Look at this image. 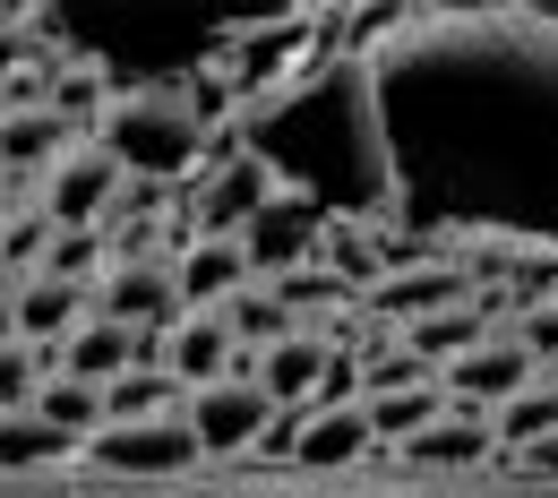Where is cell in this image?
<instances>
[{"label":"cell","mask_w":558,"mask_h":498,"mask_svg":"<svg viewBox=\"0 0 558 498\" xmlns=\"http://www.w3.org/2000/svg\"><path fill=\"white\" fill-rule=\"evenodd\" d=\"M413 241L558 250V17L438 9L387 17L361 52Z\"/></svg>","instance_id":"obj_1"},{"label":"cell","mask_w":558,"mask_h":498,"mask_svg":"<svg viewBox=\"0 0 558 498\" xmlns=\"http://www.w3.org/2000/svg\"><path fill=\"white\" fill-rule=\"evenodd\" d=\"M232 138L267 163L283 198H310L327 223H396V163L378 130V86L361 52H318L232 112Z\"/></svg>","instance_id":"obj_2"},{"label":"cell","mask_w":558,"mask_h":498,"mask_svg":"<svg viewBox=\"0 0 558 498\" xmlns=\"http://www.w3.org/2000/svg\"><path fill=\"white\" fill-rule=\"evenodd\" d=\"M95 146H104L130 181H163V190L215 163L207 112H198L190 86H138V95H112V112H104Z\"/></svg>","instance_id":"obj_3"},{"label":"cell","mask_w":558,"mask_h":498,"mask_svg":"<svg viewBox=\"0 0 558 498\" xmlns=\"http://www.w3.org/2000/svg\"><path fill=\"white\" fill-rule=\"evenodd\" d=\"M86 464L112 473V482H172V473L198 464V438H190L181 413H163V422H121V429H95V438H86Z\"/></svg>","instance_id":"obj_4"},{"label":"cell","mask_w":558,"mask_h":498,"mask_svg":"<svg viewBox=\"0 0 558 498\" xmlns=\"http://www.w3.org/2000/svg\"><path fill=\"white\" fill-rule=\"evenodd\" d=\"M533 378H542V369H533V353H524V344L498 327L489 344H473L464 361H447V369H438V396H447V413H464V422H489V413H498L507 396H524Z\"/></svg>","instance_id":"obj_5"},{"label":"cell","mask_w":558,"mask_h":498,"mask_svg":"<svg viewBox=\"0 0 558 498\" xmlns=\"http://www.w3.org/2000/svg\"><path fill=\"white\" fill-rule=\"evenodd\" d=\"M276 413H283V404L258 387V378H215V387H198V396L181 404V422H190V438H198V456H250V447L267 438Z\"/></svg>","instance_id":"obj_6"},{"label":"cell","mask_w":558,"mask_h":498,"mask_svg":"<svg viewBox=\"0 0 558 498\" xmlns=\"http://www.w3.org/2000/svg\"><path fill=\"white\" fill-rule=\"evenodd\" d=\"M267 198H283L276 181H267V163L223 155V163H207V172L190 181L181 215H190V232H198V241H241V232H250V215L267 207Z\"/></svg>","instance_id":"obj_7"},{"label":"cell","mask_w":558,"mask_h":498,"mask_svg":"<svg viewBox=\"0 0 558 498\" xmlns=\"http://www.w3.org/2000/svg\"><path fill=\"white\" fill-rule=\"evenodd\" d=\"M121 190H130V172H121V163H112L95 138H77L70 155L44 172V198H35V207L52 215V232H95V223L112 215V198H121Z\"/></svg>","instance_id":"obj_8"},{"label":"cell","mask_w":558,"mask_h":498,"mask_svg":"<svg viewBox=\"0 0 558 498\" xmlns=\"http://www.w3.org/2000/svg\"><path fill=\"white\" fill-rule=\"evenodd\" d=\"M95 318H112V327H130V336H172V327L190 318V309H181V284H172V258H112Z\"/></svg>","instance_id":"obj_9"},{"label":"cell","mask_w":558,"mask_h":498,"mask_svg":"<svg viewBox=\"0 0 558 498\" xmlns=\"http://www.w3.org/2000/svg\"><path fill=\"white\" fill-rule=\"evenodd\" d=\"M318 241H327V215L310 207V198H267V207L250 215V232H241L258 284H276L292 267H318Z\"/></svg>","instance_id":"obj_10"},{"label":"cell","mask_w":558,"mask_h":498,"mask_svg":"<svg viewBox=\"0 0 558 498\" xmlns=\"http://www.w3.org/2000/svg\"><path fill=\"white\" fill-rule=\"evenodd\" d=\"M456 301H473V276H464V267H438V258H421V267H387L378 284L361 292V309H369L378 327H413V318L456 309Z\"/></svg>","instance_id":"obj_11"},{"label":"cell","mask_w":558,"mask_h":498,"mask_svg":"<svg viewBox=\"0 0 558 498\" xmlns=\"http://www.w3.org/2000/svg\"><path fill=\"white\" fill-rule=\"evenodd\" d=\"M172 284H181V309H232L258 276H250V250L241 241H198L190 232L181 258H172Z\"/></svg>","instance_id":"obj_12"},{"label":"cell","mask_w":558,"mask_h":498,"mask_svg":"<svg viewBox=\"0 0 558 498\" xmlns=\"http://www.w3.org/2000/svg\"><path fill=\"white\" fill-rule=\"evenodd\" d=\"M163 369L198 396V387H215V378H250L241 369V344H232V327H223V309H190L172 336H163Z\"/></svg>","instance_id":"obj_13"},{"label":"cell","mask_w":558,"mask_h":498,"mask_svg":"<svg viewBox=\"0 0 558 498\" xmlns=\"http://www.w3.org/2000/svg\"><path fill=\"white\" fill-rule=\"evenodd\" d=\"M86 318H95V309H86V284H61V276H17V284H9L17 344H70Z\"/></svg>","instance_id":"obj_14"},{"label":"cell","mask_w":558,"mask_h":498,"mask_svg":"<svg viewBox=\"0 0 558 498\" xmlns=\"http://www.w3.org/2000/svg\"><path fill=\"white\" fill-rule=\"evenodd\" d=\"M327 353H336V336L327 327H292L283 344L250 361V378L276 396V404H318V378H327Z\"/></svg>","instance_id":"obj_15"},{"label":"cell","mask_w":558,"mask_h":498,"mask_svg":"<svg viewBox=\"0 0 558 498\" xmlns=\"http://www.w3.org/2000/svg\"><path fill=\"white\" fill-rule=\"evenodd\" d=\"M498 327H489L482 301H456V309H429V318H413V327H396V344L421 361V369H447V361H464L473 344H489Z\"/></svg>","instance_id":"obj_16"},{"label":"cell","mask_w":558,"mask_h":498,"mask_svg":"<svg viewBox=\"0 0 558 498\" xmlns=\"http://www.w3.org/2000/svg\"><path fill=\"white\" fill-rule=\"evenodd\" d=\"M77 146V130L44 104V112H0V172L17 181V172H52L61 155Z\"/></svg>","instance_id":"obj_17"},{"label":"cell","mask_w":558,"mask_h":498,"mask_svg":"<svg viewBox=\"0 0 558 498\" xmlns=\"http://www.w3.org/2000/svg\"><path fill=\"white\" fill-rule=\"evenodd\" d=\"M369 447H378V438H369V422H361V404H327V413H310L292 464H301V473H344V464H361Z\"/></svg>","instance_id":"obj_18"},{"label":"cell","mask_w":558,"mask_h":498,"mask_svg":"<svg viewBox=\"0 0 558 498\" xmlns=\"http://www.w3.org/2000/svg\"><path fill=\"white\" fill-rule=\"evenodd\" d=\"M121 369H138V336L112 327V318H86L70 344H61V378H86V387H112Z\"/></svg>","instance_id":"obj_19"},{"label":"cell","mask_w":558,"mask_h":498,"mask_svg":"<svg viewBox=\"0 0 558 498\" xmlns=\"http://www.w3.org/2000/svg\"><path fill=\"white\" fill-rule=\"evenodd\" d=\"M361 422L378 447H413L429 422H447V396H438V378L429 387H396V396H361Z\"/></svg>","instance_id":"obj_20"},{"label":"cell","mask_w":558,"mask_h":498,"mask_svg":"<svg viewBox=\"0 0 558 498\" xmlns=\"http://www.w3.org/2000/svg\"><path fill=\"white\" fill-rule=\"evenodd\" d=\"M489 447H498V438H489V422L447 413V422H429L413 447H404V464H413V473H464V464H489Z\"/></svg>","instance_id":"obj_21"},{"label":"cell","mask_w":558,"mask_h":498,"mask_svg":"<svg viewBox=\"0 0 558 498\" xmlns=\"http://www.w3.org/2000/svg\"><path fill=\"white\" fill-rule=\"evenodd\" d=\"M190 404V387L172 378V369H121L112 387H104V429L121 422H163V413H181Z\"/></svg>","instance_id":"obj_22"},{"label":"cell","mask_w":558,"mask_h":498,"mask_svg":"<svg viewBox=\"0 0 558 498\" xmlns=\"http://www.w3.org/2000/svg\"><path fill=\"white\" fill-rule=\"evenodd\" d=\"M489 438H498L507 456H524V447L558 438V378H533L524 396H507V404L489 413Z\"/></svg>","instance_id":"obj_23"},{"label":"cell","mask_w":558,"mask_h":498,"mask_svg":"<svg viewBox=\"0 0 558 498\" xmlns=\"http://www.w3.org/2000/svg\"><path fill=\"white\" fill-rule=\"evenodd\" d=\"M35 413H44V422L86 456V438L104 429V387H86V378H61V369H52V378H44V396H35Z\"/></svg>","instance_id":"obj_24"},{"label":"cell","mask_w":558,"mask_h":498,"mask_svg":"<svg viewBox=\"0 0 558 498\" xmlns=\"http://www.w3.org/2000/svg\"><path fill=\"white\" fill-rule=\"evenodd\" d=\"M52 456H77V447L44 422V413H0V473H35V464H52Z\"/></svg>","instance_id":"obj_25"},{"label":"cell","mask_w":558,"mask_h":498,"mask_svg":"<svg viewBox=\"0 0 558 498\" xmlns=\"http://www.w3.org/2000/svg\"><path fill=\"white\" fill-rule=\"evenodd\" d=\"M44 258H52V215L35 207V198H17L9 223H0V276L17 267V276H44Z\"/></svg>","instance_id":"obj_26"},{"label":"cell","mask_w":558,"mask_h":498,"mask_svg":"<svg viewBox=\"0 0 558 498\" xmlns=\"http://www.w3.org/2000/svg\"><path fill=\"white\" fill-rule=\"evenodd\" d=\"M223 327H232V344H258V353H267V344L292 336V309L276 301V284H250L232 309H223Z\"/></svg>","instance_id":"obj_27"},{"label":"cell","mask_w":558,"mask_h":498,"mask_svg":"<svg viewBox=\"0 0 558 498\" xmlns=\"http://www.w3.org/2000/svg\"><path fill=\"white\" fill-rule=\"evenodd\" d=\"M35 396H44V361H35V344H0V413H35Z\"/></svg>","instance_id":"obj_28"},{"label":"cell","mask_w":558,"mask_h":498,"mask_svg":"<svg viewBox=\"0 0 558 498\" xmlns=\"http://www.w3.org/2000/svg\"><path fill=\"white\" fill-rule=\"evenodd\" d=\"M507 336L533 353V369H550V361H558V301H524V309L507 318Z\"/></svg>","instance_id":"obj_29"},{"label":"cell","mask_w":558,"mask_h":498,"mask_svg":"<svg viewBox=\"0 0 558 498\" xmlns=\"http://www.w3.org/2000/svg\"><path fill=\"white\" fill-rule=\"evenodd\" d=\"M524 464H533L542 482H558V438H542V447H524Z\"/></svg>","instance_id":"obj_30"}]
</instances>
